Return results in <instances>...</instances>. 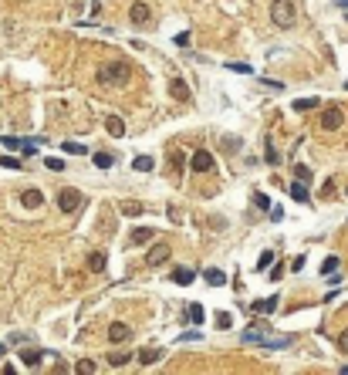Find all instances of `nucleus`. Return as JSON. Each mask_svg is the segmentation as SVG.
<instances>
[{"label":"nucleus","instance_id":"f257e3e1","mask_svg":"<svg viewBox=\"0 0 348 375\" xmlns=\"http://www.w3.org/2000/svg\"><path fill=\"white\" fill-rule=\"evenodd\" d=\"M98 85H125L132 78V64L129 61H108V64H98Z\"/></svg>","mask_w":348,"mask_h":375},{"label":"nucleus","instance_id":"f03ea898","mask_svg":"<svg viewBox=\"0 0 348 375\" xmlns=\"http://www.w3.org/2000/svg\"><path fill=\"white\" fill-rule=\"evenodd\" d=\"M271 20L277 27H294V24H298V7H294V0H274L271 3Z\"/></svg>","mask_w":348,"mask_h":375},{"label":"nucleus","instance_id":"7ed1b4c3","mask_svg":"<svg viewBox=\"0 0 348 375\" xmlns=\"http://www.w3.org/2000/svg\"><path fill=\"white\" fill-rule=\"evenodd\" d=\"M244 341L247 345H264V348H288L291 345V338H271V335H264V331H247Z\"/></svg>","mask_w":348,"mask_h":375},{"label":"nucleus","instance_id":"20e7f679","mask_svg":"<svg viewBox=\"0 0 348 375\" xmlns=\"http://www.w3.org/2000/svg\"><path fill=\"white\" fill-rule=\"evenodd\" d=\"M78 207H81V193H78V189L68 186V189H61L58 193V210L61 213H75Z\"/></svg>","mask_w":348,"mask_h":375},{"label":"nucleus","instance_id":"39448f33","mask_svg":"<svg viewBox=\"0 0 348 375\" xmlns=\"http://www.w3.org/2000/svg\"><path fill=\"white\" fill-rule=\"evenodd\" d=\"M342 122H345V112H342V108H335V105L321 112V129H325V132L342 129Z\"/></svg>","mask_w":348,"mask_h":375},{"label":"nucleus","instance_id":"423d86ee","mask_svg":"<svg viewBox=\"0 0 348 375\" xmlns=\"http://www.w3.org/2000/svg\"><path fill=\"white\" fill-rule=\"evenodd\" d=\"M190 169H193V172H210L213 169V156L206 149H196L193 156H190Z\"/></svg>","mask_w":348,"mask_h":375},{"label":"nucleus","instance_id":"0eeeda50","mask_svg":"<svg viewBox=\"0 0 348 375\" xmlns=\"http://www.w3.org/2000/svg\"><path fill=\"white\" fill-rule=\"evenodd\" d=\"M129 17H132V24H136V27H146V24H152V10H149L146 3H132Z\"/></svg>","mask_w":348,"mask_h":375},{"label":"nucleus","instance_id":"6e6552de","mask_svg":"<svg viewBox=\"0 0 348 375\" xmlns=\"http://www.w3.org/2000/svg\"><path fill=\"white\" fill-rule=\"evenodd\" d=\"M166 261H169V247L166 244H155L152 250L146 254V264H149V267H159V264H166Z\"/></svg>","mask_w":348,"mask_h":375},{"label":"nucleus","instance_id":"1a4fd4ad","mask_svg":"<svg viewBox=\"0 0 348 375\" xmlns=\"http://www.w3.org/2000/svg\"><path fill=\"white\" fill-rule=\"evenodd\" d=\"M108 338H112L115 345H122V341H129V338H132V328H129V324H122V321H115V324L108 328Z\"/></svg>","mask_w":348,"mask_h":375},{"label":"nucleus","instance_id":"9d476101","mask_svg":"<svg viewBox=\"0 0 348 375\" xmlns=\"http://www.w3.org/2000/svg\"><path fill=\"white\" fill-rule=\"evenodd\" d=\"M169 95H173L176 102H190V85H186L183 78H173V85H169Z\"/></svg>","mask_w":348,"mask_h":375},{"label":"nucleus","instance_id":"9b49d317","mask_svg":"<svg viewBox=\"0 0 348 375\" xmlns=\"http://www.w3.org/2000/svg\"><path fill=\"white\" fill-rule=\"evenodd\" d=\"M203 281L210 284V287H223V284H227V274H223L220 267H206V270H203Z\"/></svg>","mask_w":348,"mask_h":375},{"label":"nucleus","instance_id":"f8f14e48","mask_svg":"<svg viewBox=\"0 0 348 375\" xmlns=\"http://www.w3.org/2000/svg\"><path fill=\"white\" fill-rule=\"evenodd\" d=\"M105 132H108L112 139H122V135H125V122H122L118 115H108V118H105Z\"/></svg>","mask_w":348,"mask_h":375},{"label":"nucleus","instance_id":"ddd939ff","mask_svg":"<svg viewBox=\"0 0 348 375\" xmlns=\"http://www.w3.org/2000/svg\"><path fill=\"white\" fill-rule=\"evenodd\" d=\"M20 203H24L27 210H38L41 203H44V193H41V189H27V193L20 196Z\"/></svg>","mask_w":348,"mask_h":375},{"label":"nucleus","instance_id":"4468645a","mask_svg":"<svg viewBox=\"0 0 348 375\" xmlns=\"http://www.w3.org/2000/svg\"><path fill=\"white\" fill-rule=\"evenodd\" d=\"M291 200H298V203H308L311 200V193H308V183H291Z\"/></svg>","mask_w":348,"mask_h":375},{"label":"nucleus","instance_id":"2eb2a0df","mask_svg":"<svg viewBox=\"0 0 348 375\" xmlns=\"http://www.w3.org/2000/svg\"><path fill=\"white\" fill-rule=\"evenodd\" d=\"M274 308H277V294H274V298H264V301H253V304H250V311H257V315H271Z\"/></svg>","mask_w":348,"mask_h":375},{"label":"nucleus","instance_id":"dca6fc26","mask_svg":"<svg viewBox=\"0 0 348 375\" xmlns=\"http://www.w3.org/2000/svg\"><path fill=\"white\" fill-rule=\"evenodd\" d=\"M173 281L186 287V284H193V281H196V270H190V267H176V270H173Z\"/></svg>","mask_w":348,"mask_h":375},{"label":"nucleus","instance_id":"f3484780","mask_svg":"<svg viewBox=\"0 0 348 375\" xmlns=\"http://www.w3.org/2000/svg\"><path fill=\"white\" fill-rule=\"evenodd\" d=\"M159 348H139V355H136V362L139 365H152V362H159Z\"/></svg>","mask_w":348,"mask_h":375},{"label":"nucleus","instance_id":"a211bd4d","mask_svg":"<svg viewBox=\"0 0 348 375\" xmlns=\"http://www.w3.org/2000/svg\"><path fill=\"white\" fill-rule=\"evenodd\" d=\"M105 264H108V257H105L101 250H95V254L88 257V270H92V274H101V270H105Z\"/></svg>","mask_w":348,"mask_h":375},{"label":"nucleus","instance_id":"6ab92c4d","mask_svg":"<svg viewBox=\"0 0 348 375\" xmlns=\"http://www.w3.org/2000/svg\"><path fill=\"white\" fill-rule=\"evenodd\" d=\"M152 166H155L152 156H136V159H132V169H136V172H149Z\"/></svg>","mask_w":348,"mask_h":375},{"label":"nucleus","instance_id":"aec40b11","mask_svg":"<svg viewBox=\"0 0 348 375\" xmlns=\"http://www.w3.org/2000/svg\"><path fill=\"white\" fill-rule=\"evenodd\" d=\"M149 240H152V230L149 226H136L132 230V244H149Z\"/></svg>","mask_w":348,"mask_h":375},{"label":"nucleus","instance_id":"412c9836","mask_svg":"<svg viewBox=\"0 0 348 375\" xmlns=\"http://www.w3.org/2000/svg\"><path fill=\"white\" fill-rule=\"evenodd\" d=\"M41 358H44V352H31V348H27V352H20V362H24L27 369H34Z\"/></svg>","mask_w":348,"mask_h":375},{"label":"nucleus","instance_id":"4be33fe9","mask_svg":"<svg viewBox=\"0 0 348 375\" xmlns=\"http://www.w3.org/2000/svg\"><path fill=\"white\" fill-rule=\"evenodd\" d=\"M318 108V98H298L294 102V112H314Z\"/></svg>","mask_w":348,"mask_h":375},{"label":"nucleus","instance_id":"5701e85b","mask_svg":"<svg viewBox=\"0 0 348 375\" xmlns=\"http://www.w3.org/2000/svg\"><path fill=\"white\" fill-rule=\"evenodd\" d=\"M186 315H190V321H193V324H203V318H206L203 304H190V311H186Z\"/></svg>","mask_w":348,"mask_h":375},{"label":"nucleus","instance_id":"b1692460","mask_svg":"<svg viewBox=\"0 0 348 375\" xmlns=\"http://www.w3.org/2000/svg\"><path fill=\"white\" fill-rule=\"evenodd\" d=\"M44 166L51 169V172H64V159H61V156H48V159H44Z\"/></svg>","mask_w":348,"mask_h":375},{"label":"nucleus","instance_id":"393cba45","mask_svg":"<svg viewBox=\"0 0 348 375\" xmlns=\"http://www.w3.org/2000/svg\"><path fill=\"white\" fill-rule=\"evenodd\" d=\"M92 162H95L98 169H108V166H112V162H115V159H112L108 152H95V159H92Z\"/></svg>","mask_w":348,"mask_h":375},{"label":"nucleus","instance_id":"a878e982","mask_svg":"<svg viewBox=\"0 0 348 375\" xmlns=\"http://www.w3.org/2000/svg\"><path fill=\"white\" fill-rule=\"evenodd\" d=\"M108 362H112V369H122V365H129V362H132V355H129V352H118V355H112Z\"/></svg>","mask_w":348,"mask_h":375},{"label":"nucleus","instance_id":"bb28decb","mask_svg":"<svg viewBox=\"0 0 348 375\" xmlns=\"http://www.w3.org/2000/svg\"><path fill=\"white\" fill-rule=\"evenodd\" d=\"M338 270V257H325V264H321V274L328 277V274H335Z\"/></svg>","mask_w":348,"mask_h":375},{"label":"nucleus","instance_id":"cd10ccee","mask_svg":"<svg viewBox=\"0 0 348 375\" xmlns=\"http://www.w3.org/2000/svg\"><path fill=\"white\" fill-rule=\"evenodd\" d=\"M75 369H78V372H88V375H92V372H98V365L92 362V358H81V362H78Z\"/></svg>","mask_w":348,"mask_h":375},{"label":"nucleus","instance_id":"c85d7f7f","mask_svg":"<svg viewBox=\"0 0 348 375\" xmlns=\"http://www.w3.org/2000/svg\"><path fill=\"white\" fill-rule=\"evenodd\" d=\"M230 324H233V315H227V311H220V315H216V328H223V331H227Z\"/></svg>","mask_w":348,"mask_h":375},{"label":"nucleus","instance_id":"c756f323","mask_svg":"<svg viewBox=\"0 0 348 375\" xmlns=\"http://www.w3.org/2000/svg\"><path fill=\"white\" fill-rule=\"evenodd\" d=\"M271 264H274V250H264V254H260V261H257V267H260V270H267Z\"/></svg>","mask_w":348,"mask_h":375},{"label":"nucleus","instance_id":"7c9ffc66","mask_svg":"<svg viewBox=\"0 0 348 375\" xmlns=\"http://www.w3.org/2000/svg\"><path fill=\"white\" fill-rule=\"evenodd\" d=\"M294 176H298L301 183H311V169L308 166H294Z\"/></svg>","mask_w":348,"mask_h":375},{"label":"nucleus","instance_id":"2f4dec72","mask_svg":"<svg viewBox=\"0 0 348 375\" xmlns=\"http://www.w3.org/2000/svg\"><path fill=\"white\" fill-rule=\"evenodd\" d=\"M64 152H68V156H85V146H78V142H64Z\"/></svg>","mask_w":348,"mask_h":375},{"label":"nucleus","instance_id":"473e14b6","mask_svg":"<svg viewBox=\"0 0 348 375\" xmlns=\"http://www.w3.org/2000/svg\"><path fill=\"white\" fill-rule=\"evenodd\" d=\"M122 213H125V216H139L142 207H139V203H122Z\"/></svg>","mask_w":348,"mask_h":375},{"label":"nucleus","instance_id":"72a5a7b5","mask_svg":"<svg viewBox=\"0 0 348 375\" xmlns=\"http://www.w3.org/2000/svg\"><path fill=\"white\" fill-rule=\"evenodd\" d=\"M230 71H237V75H250L253 68H250V64H244V61H233V64H230Z\"/></svg>","mask_w":348,"mask_h":375},{"label":"nucleus","instance_id":"f704fd0d","mask_svg":"<svg viewBox=\"0 0 348 375\" xmlns=\"http://www.w3.org/2000/svg\"><path fill=\"white\" fill-rule=\"evenodd\" d=\"M335 345H338V352H345V355H348V328H345L338 338H335Z\"/></svg>","mask_w":348,"mask_h":375},{"label":"nucleus","instance_id":"c9c22d12","mask_svg":"<svg viewBox=\"0 0 348 375\" xmlns=\"http://www.w3.org/2000/svg\"><path fill=\"white\" fill-rule=\"evenodd\" d=\"M0 166H7V169H17V166H20V159H17V156H0Z\"/></svg>","mask_w":348,"mask_h":375},{"label":"nucleus","instance_id":"e433bc0d","mask_svg":"<svg viewBox=\"0 0 348 375\" xmlns=\"http://www.w3.org/2000/svg\"><path fill=\"white\" fill-rule=\"evenodd\" d=\"M253 203H257V207H260V210H271V200H267L264 193H257V196H253Z\"/></svg>","mask_w":348,"mask_h":375},{"label":"nucleus","instance_id":"4c0bfd02","mask_svg":"<svg viewBox=\"0 0 348 375\" xmlns=\"http://www.w3.org/2000/svg\"><path fill=\"white\" fill-rule=\"evenodd\" d=\"M264 159H267V162H274V166H277V159H281V156L274 152V146H271V142H267V152H264Z\"/></svg>","mask_w":348,"mask_h":375},{"label":"nucleus","instance_id":"58836bf2","mask_svg":"<svg viewBox=\"0 0 348 375\" xmlns=\"http://www.w3.org/2000/svg\"><path fill=\"white\" fill-rule=\"evenodd\" d=\"M281 274H284V264H274V270H271V281H281Z\"/></svg>","mask_w":348,"mask_h":375},{"label":"nucleus","instance_id":"ea45409f","mask_svg":"<svg viewBox=\"0 0 348 375\" xmlns=\"http://www.w3.org/2000/svg\"><path fill=\"white\" fill-rule=\"evenodd\" d=\"M173 166H176V169H183V166H186V159H183V152H173Z\"/></svg>","mask_w":348,"mask_h":375},{"label":"nucleus","instance_id":"a19ab883","mask_svg":"<svg viewBox=\"0 0 348 375\" xmlns=\"http://www.w3.org/2000/svg\"><path fill=\"white\" fill-rule=\"evenodd\" d=\"M331 193H335V183H331V179H328V183H325V186H321V196H325V200H328Z\"/></svg>","mask_w":348,"mask_h":375},{"label":"nucleus","instance_id":"79ce46f5","mask_svg":"<svg viewBox=\"0 0 348 375\" xmlns=\"http://www.w3.org/2000/svg\"><path fill=\"white\" fill-rule=\"evenodd\" d=\"M176 44H179V48H186V44H190V34H186V31H183V34H176Z\"/></svg>","mask_w":348,"mask_h":375},{"label":"nucleus","instance_id":"37998d69","mask_svg":"<svg viewBox=\"0 0 348 375\" xmlns=\"http://www.w3.org/2000/svg\"><path fill=\"white\" fill-rule=\"evenodd\" d=\"M342 375H348V365H342Z\"/></svg>","mask_w":348,"mask_h":375},{"label":"nucleus","instance_id":"c03bdc74","mask_svg":"<svg viewBox=\"0 0 348 375\" xmlns=\"http://www.w3.org/2000/svg\"><path fill=\"white\" fill-rule=\"evenodd\" d=\"M0 355H3V345H0Z\"/></svg>","mask_w":348,"mask_h":375},{"label":"nucleus","instance_id":"a18cd8bd","mask_svg":"<svg viewBox=\"0 0 348 375\" xmlns=\"http://www.w3.org/2000/svg\"><path fill=\"white\" fill-rule=\"evenodd\" d=\"M338 3H348V0H338Z\"/></svg>","mask_w":348,"mask_h":375},{"label":"nucleus","instance_id":"49530a36","mask_svg":"<svg viewBox=\"0 0 348 375\" xmlns=\"http://www.w3.org/2000/svg\"><path fill=\"white\" fill-rule=\"evenodd\" d=\"M345 88H348V81H345Z\"/></svg>","mask_w":348,"mask_h":375}]
</instances>
